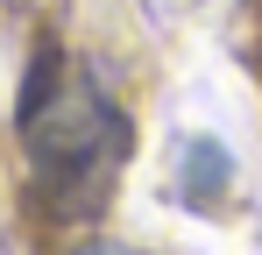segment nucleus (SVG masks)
I'll use <instances>...</instances> for the list:
<instances>
[{
	"label": "nucleus",
	"mask_w": 262,
	"mask_h": 255,
	"mask_svg": "<svg viewBox=\"0 0 262 255\" xmlns=\"http://www.w3.org/2000/svg\"><path fill=\"white\" fill-rule=\"evenodd\" d=\"M21 142H29V170L43 177L50 199L85 206L114 184V170L128 156V121L85 71H71L64 57H43L21 99Z\"/></svg>",
	"instance_id": "nucleus-1"
},
{
	"label": "nucleus",
	"mask_w": 262,
	"mask_h": 255,
	"mask_svg": "<svg viewBox=\"0 0 262 255\" xmlns=\"http://www.w3.org/2000/svg\"><path fill=\"white\" fill-rule=\"evenodd\" d=\"M227 184H234V156L220 149L213 135H184L177 142V163H170V192L184 206H213Z\"/></svg>",
	"instance_id": "nucleus-2"
},
{
	"label": "nucleus",
	"mask_w": 262,
	"mask_h": 255,
	"mask_svg": "<svg viewBox=\"0 0 262 255\" xmlns=\"http://www.w3.org/2000/svg\"><path fill=\"white\" fill-rule=\"evenodd\" d=\"M78 255H128V248H78Z\"/></svg>",
	"instance_id": "nucleus-3"
}]
</instances>
